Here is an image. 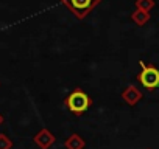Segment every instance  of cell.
<instances>
[{
    "mask_svg": "<svg viewBox=\"0 0 159 149\" xmlns=\"http://www.w3.org/2000/svg\"><path fill=\"white\" fill-rule=\"evenodd\" d=\"M67 106L72 112L75 113H81L88 109L89 106V98L86 93L83 92H73L69 98H67Z\"/></svg>",
    "mask_w": 159,
    "mask_h": 149,
    "instance_id": "obj_1",
    "label": "cell"
},
{
    "mask_svg": "<svg viewBox=\"0 0 159 149\" xmlns=\"http://www.w3.org/2000/svg\"><path fill=\"white\" fill-rule=\"evenodd\" d=\"M140 83L147 89H154L159 84V71L153 67L143 65V71L140 73Z\"/></svg>",
    "mask_w": 159,
    "mask_h": 149,
    "instance_id": "obj_2",
    "label": "cell"
},
{
    "mask_svg": "<svg viewBox=\"0 0 159 149\" xmlns=\"http://www.w3.org/2000/svg\"><path fill=\"white\" fill-rule=\"evenodd\" d=\"M69 3L73 8V11H76L78 14H83V13H86L91 8V5L94 3V0H69Z\"/></svg>",
    "mask_w": 159,
    "mask_h": 149,
    "instance_id": "obj_3",
    "label": "cell"
},
{
    "mask_svg": "<svg viewBox=\"0 0 159 149\" xmlns=\"http://www.w3.org/2000/svg\"><path fill=\"white\" fill-rule=\"evenodd\" d=\"M10 147H11V141L5 135H0V149H10Z\"/></svg>",
    "mask_w": 159,
    "mask_h": 149,
    "instance_id": "obj_4",
    "label": "cell"
},
{
    "mask_svg": "<svg viewBox=\"0 0 159 149\" xmlns=\"http://www.w3.org/2000/svg\"><path fill=\"white\" fill-rule=\"evenodd\" d=\"M0 123H2V117H0Z\"/></svg>",
    "mask_w": 159,
    "mask_h": 149,
    "instance_id": "obj_5",
    "label": "cell"
}]
</instances>
